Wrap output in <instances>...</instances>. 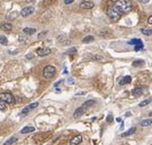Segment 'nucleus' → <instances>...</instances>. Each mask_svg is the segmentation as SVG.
Wrapping results in <instances>:
<instances>
[{"instance_id":"obj_1","label":"nucleus","mask_w":152,"mask_h":145,"mask_svg":"<svg viewBox=\"0 0 152 145\" xmlns=\"http://www.w3.org/2000/svg\"><path fill=\"white\" fill-rule=\"evenodd\" d=\"M132 9L133 4L129 0H117L108 8V16L112 21L116 22L122 14L129 12Z\"/></svg>"},{"instance_id":"obj_2","label":"nucleus","mask_w":152,"mask_h":145,"mask_svg":"<svg viewBox=\"0 0 152 145\" xmlns=\"http://www.w3.org/2000/svg\"><path fill=\"white\" fill-rule=\"evenodd\" d=\"M0 100L7 103V104H14L16 102V99L14 97V95L10 92H3L0 93Z\"/></svg>"},{"instance_id":"obj_3","label":"nucleus","mask_w":152,"mask_h":145,"mask_svg":"<svg viewBox=\"0 0 152 145\" xmlns=\"http://www.w3.org/2000/svg\"><path fill=\"white\" fill-rule=\"evenodd\" d=\"M56 67L52 66V65H46L44 68H43V71H42V75L45 79H51L55 75H56Z\"/></svg>"},{"instance_id":"obj_4","label":"nucleus","mask_w":152,"mask_h":145,"mask_svg":"<svg viewBox=\"0 0 152 145\" xmlns=\"http://www.w3.org/2000/svg\"><path fill=\"white\" fill-rule=\"evenodd\" d=\"M39 105V103L38 102H33V103H31V104H29V105H27L26 107H24L23 108V110H22V115H27V114H29L33 109H35L37 106Z\"/></svg>"},{"instance_id":"obj_5","label":"nucleus","mask_w":152,"mask_h":145,"mask_svg":"<svg viewBox=\"0 0 152 145\" xmlns=\"http://www.w3.org/2000/svg\"><path fill=\"white\" fill-rule=\"evenodd\" d=\"M129 44L135 45V51H139V50H141V49H143V48H144V44H143L142 40H141V39H139V38L131 40V41H129Z\"/></svg>"},{"instance_id":"obj_6","label":"nucleus","mask_w":152,"mask_h":145,"mask_svg":"<svg viewBox=\"0 0 152 145\" xmlns=\"http://www.w3.org/2000/svg\"><path fill=\"white\" fill-rule=\"evenodd\" d=\"M34 10H35V8L33 6H27V7H25V8L22 9L21 14H22V17H28V16L32 14L34 12Z\"/></svg>"},{"instance_id":"obj_7","label":"nucleus","mask_w":152,"mask_h":145,"mask_svg":"<svg viewBox=\"0 0 152 145\" xmlns=\"http://www.w3.org/2000/svg\"><path fill=\"white\" fill-rule=\"evenodd\" d=\"M144 89H145L144 87H136L132 90V95L134 97H139L144 93Z\"/></svg>"},{"instance_id":"obj_8","label":"nucleus","mask_w":152,"mask_h":145,"mask_svg":"<svg viewBox=\"0 0 152 145\" xmlns=\"http://www.w3.org/2000/svg\"><path fill=\"white\" fill-rule=\"evenodd\" d=\"M36 53L39 56H46V55H48V54L51 53V50L49 48H38L36 50Z\"/></svg>"},{"instance_id":"obj_9","label":"nucleus","mask_w":152,"mask_h":145,"mask_svg":"<svg viewBox=\"0 0 152 145\" xmlns=\"http://www.w3.org/2000/svg\"><path fill=\"white\" fill-rule=\"evenodd\" d=\"M84 111H85V107H84V106H80V107H78L77 109H76V110L74 111V113H73V118H74V119H78V118H80V117L84 113Z\"/></svg>"},{"instance_id":"obj_10","label":"nucleus","mask_w":152,"mask_h":145,"mask_svg":"<svg viewBox=\"0 0 152 145\" xmlns=\"http://www.w3.org/2000/svg\"><path fill=\"white\" fill-rule=\"evenodd\" d=\"M80 8H82V9H92L94 6H95V4H94V2H92V1H83V2H81L80 3Z\"/></svg>"},{"instance_id":"obj_11","label":"nucleus","mask_w":152,"mask_h":145,"mask_svg":"<svg viewBox=\"0 0 152 145\" xmlns=\"http://www.w3.org/2000/svg\"><path fill=\"white\" fill-rule=\"evenodd\" d=\"M82 142V136L78 135V136H75L70 140V145H78Z\"/></svg>"},{"instance_id":"obj_12","label":"nucleus","mask_w":152,"mask_h":145,"mask_svg":"<svg viewBox=\"0 0 152 145\" xmlns=\"http://www.w3.org/2000/svg\"><path fill=\"white\" fill-rule=\"evenodd\" d=\"M57 40H58L59 43H61V44H63V45H67V44L70 43V41L68 40V38H67L65 35H60V36H58Z\"/></svg>"},{"instance_id":"obj_13","label":"nucleus","mask_w":152,"mask_h":145,"mask_svg":"<svg viewBox=\"0 0 152 145\" xmlns=\"http://www.w3.org/2000/svg\"><path fill=\"white\" fill-rule=\"evenodd\" d=\"M0 29L5 32H10L13 30V26L12 24H8V23H2V24H0Z\"/></svg>"},{"instance_id":"obj_14","label":"nucleus","mask_w":152,"mask_h":145,"mask_svg":"<svg viewBox=\"0 0 152 145\" xmlns=\"http://www.w3.org/2000/svg\"><path fill=\"white\" fill-rule=\"evenodd\" d=\"M35 131V128L32 126H26L21 130V134H28V133H32Z\"/></svg>"},{"instance_id":"obj_15","label":"nucleus","mask_w":152,"mask_h":145,"mask_svg":"<svg viewBox=\"0 0 152 145\" xmlns=\"http://www.w3.org/2000/svg\"><path fill=\"white\" fill-rule=\"evenodd\" d=\"M131 82H132V77H131V76H125V77H123V78L120 80L119 85H120V86H123V85L129 84Z\"/></svg>"},{"instance_id":"obj_16","label":"nucleus","mask_w":152,"mask_h":145,"mask_svg":"<svg viewBox=\"0 0 152 145\" xmlns=\"http://www.w3.org/2000/svg\"><path fill=\"white\" fill-rule=\"evenodd\" d=\"M152 125V119L149 118V119H145V120H142L140 122V126L141 127H149Z\"/></svg>"},{"instance_id":"obj_17","label":"nucleus","mask_w":152,"mask_h":145,"mask_svg":"<svg viewBox=\"0 0 152 145\" xmlns=\"http://www.w3.org/2000/svg\"><path fill=\"white\" fill-rule=\"evenodd\" d=\"M136 127H133V128H131L129 130H127V131H125L124 133H122L121 134V137H127V136H131V135H133L135 132H136Z\"/></svg>"},{"instance_id":"obj_18","label":"nucleus","mask_w":152,"mask_h":145,"mask_svg":"<svg viewBox=\"0 0 152 145\" xmlns=\"http://www.w3.org/2000/svg\"><path fill=\"white\" fill-rule=\"evenodd\" d=\"M55 3H56V0H43L41 4L43 7H49Z\"/></svg>"},{"instance_id":"obj_19","label":"nucleus","mask_w":152,"mask_h":145,"mask_svg":"<svg viewBox=\"0 0 152 145\" xmlns=\"http://www.w3.org/2000/svg\"><path fill=\"white\" fill-rule=\"evenodd\" d=\"M95 104H96V100L90 99V100H86V101L83 103L82 106H84L85 108H88V107H91V106H93V105H95Z\"/></svg>"},{"instance_id":"obj_20","label":"nucleus","mask_w":152,"mask_h":145,"mask_svg":"<svg viewBox=\"0 0 152 145\" xmlns=\"http://www.w3.org/2000/svg\"><path fill=\"white\" fill-rule=\"evenodd\" d=\"M35 32H36V30L32 29V28H25V29H23V33L27 34V35H33Z\"/></svg>"},{"instance_id":"obj_21","label":"nucleus","mask_w":152,"mask_h":145,"mask_svg":"<svg viewBox=\"0 0 152 145\" xmlns=\"http://www.w3.org/2000/svg\"><path fill=\"white\" fill-rule=\"evenodd\" d=\"M141 33H142L143 35H146V36H151V35H152V29L142 28V29H141Z\"/></svg>"},{"instance_id":"obj_22","label":"nucleus","mask_w":152,"mask_h":145,"mask_svg":"<svg viewBox=\"0 0 152 145\" xmlns=\"http://www.w3.org/2000/svg\"><path fill=\"white\" fill-rule=\"evenodd\" d=\"M144 63H145V62H144L143 59H137V60H135V61L133 62V66H135V67H139V66H142Z\"/></svg>"},{"instance_id":"obj_23","label":"nucleus","mask_w":152,"mask_h":145,"mask_svg":"<svg viewBox=\"0 0 152 145\" xmlns=\"http://www.w3.org/2000/svg\"><path fill=\"white\" fill-rule=\"evenodd\" d=\"M95 40V38H94V36H86V37H84L83 39H82V43H91V42H93Z\"/></svg>"},{"instance_id":"obj_24","label":"nucleus","mask_w":152,"mask_h":145,"mask_svg":"<svg viewBox=\"0 0 152 145\" xmlns=\"http://www.w3.org/2000/svg\"><path fill=\"white\" fill-rule=\"evenodd\" d=\"M0 44L3 45V46H6L8 44V40L5 36H0Z\"/></svg>"},{"instance_id":"obj_25","label":"nucleus","mask_w":152,"mask_h":145,"mask_svg":"<svg viewBox=\"0 0 152 145\" xmlns=\"http://www.w3.org/2000/svg\"><path fill=\"white\" fill-rule=\"evenodd\" d=\"M17 140H18V139H17L16 137H12V138H9L7 141H5L3 145H12V144L16 143V142H17Z\"/></svg>"},{"instance_id":"obj_26","label":"nucleus","mask_w":152,"mask_h":145,"mask_svg":"<svg viewBox=\"0 0 152 145\" xmlns=\"http://www.w3.org/2000/svg\"><path fill=\"white\" fill-rule=\"evenodd\" d=\"M93 60H96V61H103L104 60V57L102 55H99V54H96V55H93L91 57Z\"/></svg>"},{"instance_id":"obj_27","label":"nucleus","mask_w":152,"mask_h":145,"mask_svg":"<svg viewBox=\"0 0 152 145\" xmlns=\"http://www.w3.org/2000/svg\"><path fill=\"white\" fill-rule=\"evenodd\" d=\"M150 102H151V98L145 99V100H143V101H141V102L139 103V106H140V107H144V106H146L147 104H149Z\"/></svg>"},{"instance_id":"obj_28","label":"nucleus","mask_w":152,"mask_h":145,"mask_svg":"<svg viewBox=\"0 0 152 145\" xmlns=\"http://www.w3.org/2000/svg\"><path fill=\"white\" fill-rule=\"evenodd\" d=\"M76 48L75 47H73V48H70V49H68L67 51H66V54H72V53H76Z\"/></svg>"},{"instance_id":"obj_29","label":"nucleus","mask_w":152,"mask_h":145,"mask_svg":"<svg viewBox=\"0 0 152 145\" xmlns=\"http://www.w3.org/2000/svg\"><path fill=\"white\" fill-rule=\"evenodd\" d=\"M100 35H101V36H103V37H107V36H110V35H111V33H110L109 31H102V32L100 33Z\"/></svg>"},{"instance_id":"obj_30","label":"nucleus","mask_w":152,"mask_h":145,"mask_svg":"<svg viewBox=\"0 0 152 145\" xmlns=\"http://www.w3.org/2000/svg\"><path fill=\"white\" fill-rule=\"evenodd\" d=\"M6 108V105H5V102L0 100V110H4Z\"/></svg>"},{"instance_id":"obj_31","label":"nucleus","mask_w":152,"mask_h":145,"mask_svg":"<svg viewBox=\"0 0 152 145\" xmlns=\"http://www.w3.org/2000/svg\"><path fill=\"white\" fill-rule=\"evenodd\" d=\"M47 33H48L47 31H43L42 33H39V34H38V39H41V38H43L45 35H47Z\"/></svg>"},{"instance_id":"obj_32","label":"nucleus","mask_w":152,"mask_h":145,"mask_svg":"<svg viewBox=\"0 0 152 145\" xmlns=\"http://www.w3.org/2000/svg\"><path fill=\"white\" fill-rule=\"evenodd\" d=\"M24 35H25V34L23 33V35H20V36H19V40H20V42H22V43L27 40V39H26V36L24 37Z\"/></svg>"},{"instance_id":"obj_33","label":"nucleus","mask_w":152,"mask_h":145,"mask_svg":"<svg viewBox=\"0 0 152 145\" xmlns=\"http://www.w3.org/2000/svg\"><path fill=\"white\" fill-rule=\"evenodd\" d=\"M74 2V0H64V3L65 4H71Z\"/></svg>"},{"instance_id":"obj_34","label":"nucleus","mask_w":152,"mask_h":145,"mask_svg":"<svg viewBox=\"0 0 152 145\" xmlns=\"http://www.w3.org/2000/svg\"><path fill=\"white\" fill-rule=\"evenodd\" d=\"M111 121H112V115H111V114H109V115L107 117V122H108V123H110Z\"/></svg>"},{"instance_id":"obj_35","label":"nucleus","mask_w":152,"mask_h":145,"mask_svg":"<svg viewBox=\"0 0 152 145\" xmlns=\"http://www.w3.org/2000/svg\"><path fill=\"white\" fill-rule=\"evenodd\" d=\"M148 24H150V25H152V16L148 18Z\"/></svg>"},{"instance_id":"obj_36","label":"nucleus","mask_w":152,"mask_h":145,"mask_svg":"<svg viewBox=\"0 0 152 145\" xmlns=\"http://www.w3.org/2000/svg\"><path fill=\"white\" fill-rule=\"evenodd\" d=\"M139 1L142 2V3H148V2L150 1V0H139Z\"/></svg>"},{"instance_id":"obj_37","label":"nucleus","mask_w":152,"mask_h":145,"mask_svg":"<svg viewBox=\"0 0 152 145\" xmlns=\"http://www.w3.org/2000/svg\"><path fill=\"white\" fill-rule=\"evenodd\" d=\"M61 83H63V80H61V81H59V82H57V83L55 84V87H57V86H58V85H60Z\"/></svg>"},{"instance_id":"obj_38","label":"nucleus","mask_w":152,"mask_h":145,"mask_svg":"<svg viewBox=\"0 0 152 145\" xmlns=\"http://www.w3.org/2000/svg\"><path fill=\"white\" fill-rule=\"evenodd\" d=\"M131 113H132L131 111H127V112L125 113V117H131Z\"/></svg>"},{"instance_id":"obj_39","label":"nucleus","mask_w":152,"mask_h":145,"mask_svg":"<svg viewBox=\"0 0 152 145\" xmlns=\"http://www.w3.org/2000/svg\"><path fill=\"white\" fill-rule=\"evenodd\" d=\"M34 0H26V2H28V3H30V2H33Z\"/></svg>"},{"instance_id":"obj_40","label":"nucleus","mask_w":152,"mask_h":145,"mask_svg":"<svg viewBox=\"0 0 152 145\" xmlns=\"http://www.w3.org/2000/svg\"><path fill=\"white\" fill-rule=\"evenodd\" d=\"M116 121H117V122L119 123V122H121V119H119V118H117V119H116Z\"/></svg>"},{"instance_id":"obj_41","label":"nucleus","mask_w":152,"mask_h":145,"mask_svg":"<svg viewBox=\"0 0 152 145\" xmlns=\"http://www.w3.org/2000/svg\"><path fill=\"white\" fill-rule=\"evenodd\" d=\"M28 58H32V54H28Z\"/></svg>"},{"instance_id":"obj_42","label":"nucleus","mask_w":152,"mask_h":145,"mask_svg":"<svg viewBox=\"0 0 152 145\" xmlns=\"http://www.w3.org/2000/svg\"><path fill=\"white\" fill-rule=\"evenodd\" d=\"M151 115H152V112H151Z\"/></svg>"}]
</instances>
